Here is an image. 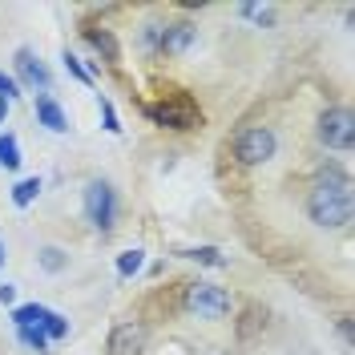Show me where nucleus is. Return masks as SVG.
<instances>
[{
	"mask_svg": "<svg viewBox=\"0 0 355 355\" xmlns=\"http://www.w3.org/2000/svg\"><path fill=\"white\" fill-rule=\"evenodd\" d=\"M307 218L323 230H339L352 222V178L343 166L327 162L307 190Z\"/></svg>",
	"mask_w": 355,
	"mask_h": 355,
	"instance_id": "nucleus-1",
	"label": "nucleus"
},
{
	"mask_svg": "<svg viewBox=\"0 0 355 355\" xmlns=\"http://www.w3.org/2000/svg\"><path fill=\"white\" fill-rule=\"evenodd\" d=\"M81 202H85L89 226H93L97 234H110L113 226H117V190H113L105 178H93V182H85V194H81Z\"/></svg>",
	"mask_w": 355,
	"mask_h": 355,
	"instance_id": "nucleus-2",
	"label": "nucleus"
},
{
	"mask_svg": "<svg viewBox=\"0 0 355 355\" xmlns=\"http://www.w3.org/2000/svg\"><path fill=\"white\" fill-rule=\"evenodd\" d=\"M230 307H234V299H230V291L218 287V283L198 279V283H190V287H186V311H190V315H198V319H206V323L226 319Z\"/></svg>",
	"mask_w": 355,
	"mask_h": 355,
	"instance_id": "nucleus-3",
	"label": "nucleus"
},
{
	"mask_svg": "<svg viewBox=\"0 0 355 355\" xmlns=\"http://www.w3.org/2000/svg\"><path fill=\"white\" fill-rule=\"evenodd\" d=\"M279 150V137L270 125H246L239 137H234V157H239V166L246 170H254V166H266L270 157Z\"/></svg>",
	"mask_w": 355,
	"mask_h": 355,
	"instance_id": "nucleus-4",
	"label": "nucleus"
},
{
	"mask_svg": "<svg viewBox=\"0 0 355 355\" xmlns=\"http://www.w3.org/2000/svg\"><path fill=\"white\" fill-rule=\"evenodd\" d=\"M315 133H319V141L327 146V150H352L355 141V117L347 105H331V110L319 113V125H315Z\"/></svg>",
	"mask_w": 355,
	"mask_h": 355,
	"instance_id": "nucleus-5",
	"label": "nucleus"
},
{
	"mask_svg": "<svg viewBox=\"0 0 355 355\" xmlns=\"http://www.w3.org/2000/svg\"><path fill=\"white\" fill-rule=\"evenodd\" d=\"M17 77H21L24 85L33 89V93H49V85H53V77H49V69H44V61L37 57V49H17Z\"/></svg>",
	"mask_w": 355,
	"mask_h": 355,
	"instance_id": "nucleus-6",
	"label": "nucleus"
},
{
	"mask_svg": "<svg viewBox=\"0 0 355 355\" xmlns=\"http://www.w3.org/2000/svg\"><path fill=\"white\" fill-rule=\"evenodd\" d=\"M198 41V28L190 21H174L162 28V44H157V53H166V57H182V53H190Z\"/></svg>",
	"mask_w": 355,
	"mask_h": 355,
	"instance_id": "nucleus-7",
	"label": "nucleus"
},
{
	"mask_svg": "<svg viewBox=\"0 0 355 355\" xmlns=\"http://www.w3.org/2000/svg\"><path fill=\"white\" fill-rule=\"evenodd\" d=\"M110 355H141L146 352V327L141 323H117L110 331Z\"/></svg>",
	"mask_w": 355,
	"mask_h": 355,
	"instance_id": "nucleus-8",
	"label": "nucleus"
},
{
	"mask_svg": "<svg viewBox=\"0 0 355 355\" xmlns=\"http://www.w3.org/2000/svg\"><path fill=\"white\" fill-rule=\"evenodd\" d=\"M37 121L53 133H69V113L61 110L49 93H37Z\"/></svg>",
	"mask_w": 355,
	"mask_h": 355,
	"instance_id": "nucleus-9",
	"label": "nucleus"
},
{
	"mask_svg": "<svg viewBox=\"0 0 355 355\" xmlns=\"http://www.w3.org/2000/svg\"><path fill=\"white\" fill-rule=\"evenodd\" d=\"M85 37H89V44H93V49H97V53H101V57L110 61V65H117L121 49H117V41H113V33H110V28H101V33H97V28H89Z\"/></svg>",
	"mask_w": 355,
	"mask_h": 355,
	"instance_id": "nucleus-10",
	"label": "nucleus"
},
{
	"mask_svg": "<svg viewBox=\"0 0 355 355\" xmlns=\"http://www.w3.org/2000/svg\"><path fill=\"white\" fill-rule=\"evenodd\" d=\"M41 178H21V182H17V186H12V202H17V206H33V202L41 198Z\"/></svg>",
	"mask_w": 355,
	"mask_h": 355,
	"instance_id": "nucleus-11",
	"label": "nucleus"
},
{
	"mask_svg": "<svg viewBox=\"0 0 355 355\" xmlns=\"http://www.w3.org/2000/svg\"><path fill=\"white\" fill-rule=\"evenodd\" d=\"M37 266L49 270V275H61V270L69 266V254L61 250V246H44V250H37Z\"/></svg>",
	"mask_w": 355,
	"mask_h": 355,
	"instance_id": "nucleus-12",
	"label": "nucleus"
},
{
	"mask_svg": "<svg viewBox=\"0 0 355 355\" xmlns=\"http://www.w3.org/2000/svg\"><path fill=\"white\" fill-rule=\"evenodd\" d=\"M44 315H49V307H41V303H24V307L12 311V323H17V327H41Z\"/></svg>",
	"mask_w": 355,
	"mask_h": 355,
	"instance_id": "nucleus-13",
	"label": "nucleus"
},
{
	"mask_svg": "<svg viewBox=\"0 0 355 355\" xmlns=\"http://www.w3.org/2000/svg\"><path fill=\"white\" fill-rule=\"evenodd\" d=\"M0 166L4 170L21 166V141H17V133H0Z\"/></svg>",
	"mask_w": 355,
	"mask_h": 355,
	"instance_id": "nucleus-14",
	"label": "nucleus"
},
{
	"mask_svg": "<svg viewBox=\"0 0 355 355\" xmlns=\"http://www.w3.org/2000/svg\"><path fill=\"white\" fill-rule=\"evenodd\" d=\"M141 266H146V250H125V254H117V275H121V279H133Z\"/></svg>",
	"mask_w": 355,
	"mask_h": 355,
	"instance_id": "nucleus-15",
	"label": "nucleus"
},
{
	"mask_svg": "<svg viewBox=\"0 0 355 355\" xmlns=\"http://www.w3.org/2000/svg\"><path fill=\"white\" fill-rule=\"evenodd\" d=\"M186 259H194V263H202V266H226L218 246H194V250H186Z\"/></svg>",
	"mask_w": 355,
	"mask_h": 355,
	"instance_id": "nucleus-16",
	"label": "nucleus"
},
{
	"mask_svg": "<svg viewBox=\"0 0 355 355\" xmlns=\"http://www.w3.org/2000/svg\"><path fill=\"white\" fill-rule=\"evenodd\" d=\"M17 335H21L24 347H33V352H44V347H49V335H44V327H17Z\"/></svg>",
	"mask_w": 355,
	"mask_h": 355,
	"instance_id": "nucleus-17",
	"label": "nucleus"
},
{
	"mask_svg": "<svg viewBox=\"0 0 355 355\" xmlns=\"http://www.w3.org/2000/svg\"><path fill=\"white\" fill-rule=\"evenodd\" d=\"M41 327H44V335H49V339H65V335H69V319H65V315H57V311H49Z\"/></svg>",
	"mask_w": 355,
	"mask_h": 355,
	"instance_id": "nucleus-18",
	"label": "nucleus"
},
{
	"mask_svg": "<svg viewBox=\"0 0 355 355\" xmlns=\"http://www.w3.org/2000/svg\"><path fill=\"white\" fill-rule=\"evenodd\" d=\"M239 12H243L246 21H259V24H270V21H275V8H270V4H243Z\"/></svg>",
	"mask_w": 355,
	"mask_h": 355,
	"instance_id": "nucleus-19",
	"label": "nucleus"
},
{
	"mask_svg": "<svg viewBox=\"0 0 355 355\" xmlns=\"http://www.w3.org/2000/svg\"><path fill=\"white\" fill-rule=\"evenodd\" d=\"M97 105H101V121H105V130H110V133H121V121H117V110H113L110 97H97Z\"/></svg>",
	"mask_w": 355,
	"mask_h": 355,
	"instance_id": "nucleus-20",
	"label": "nucleus"
},
{
	"mask_svg": "<svg viewBox=\"0 0 355 355\" xmlns=\"http://www.w3.org/2000/svg\"><path fill=\"white\" fill-rule=\"evenodd\" d=\"M61 61H65V69H69V73H73V77H77V81H81V85H89V81H93V77H89V69L81 65V61H77V57H73L69 49H65V53H61Z\"/></svg>",
	"mask_w": 355,
	"mask_h": 355,
	"instance_id": "nucleus-21",
	"label": "nucleus"
},
{
	"mask_svg": "<svg viewBox=\"0 0 355 355\" xmlns=\"http://www.w3.org/2000/svg\"><path fill=\"white\" fill-rule=\"evenodd\" d=\"M0 97H4V101H17V97H21V85H17V77L0 73Z\"/></svg>",
	"mask_w": 355,
	"mask_h": 355,
	"instance_id": "nucleus-22",
	"label": "nucleus"
},
{
	"mask_svg": "<svg viewBox=\"0 0 355 355\" xmlns=\"http://www.w3.org/2000/svg\"><path fill=\"white\" fill-rule=\"evenodd\" d=\"M162 28H166V24H146V28H141V44H146V49H157V44H162Z\"/></svg>",
	"mask_w": 355,
	"mask_h": 355,
	"instance_id": "nucleus-23",
	"label": "nucleus"
},
{
	"mask_svg": "<svg viewBox=\"0 0 355 355\" xmlns=\"http://www.w3.org/2000/svg\"><path fill=\"white\" fill-rule=\"evenodd\" d=\"M17 299V287L12 283H0V303H12Z\"/></svg>",
	"mask_w": 355,
	"mask_h": 355,
	"instance_id": "nucleus-24",
	"label": "nucleus"
},
{
	"mask_svg": "<svg viewBox=\"0 0 355 355\" xmlns=\"http://www.w3.org/2000/svg\"><path fill=\"white\" fill-rule=\"evenodd\" d=\"M8 110H12V101H4V97H0V125L8 121Z\"/></svg>",
	"mask_w": 355,
	"mask_h": 355,
	"instance_id": "nucleus-25",
	"label": "nucleus"
},
{
	"mask_svg": "<svg viewBox=\"0 0 355 355\" xmlns=\"http://www.w3.org/2000/svg\"><path fill=\"white\" fill-rule=\"evenodd\" d=\"M4 259H8V254H4V239H0V270H4Z\"/></svg>",
	"mask_w": 355,
	"mask_h": 355,
	"instance_id": "nucleus-26",
	"label": "nucleus"
}]
</instances>
